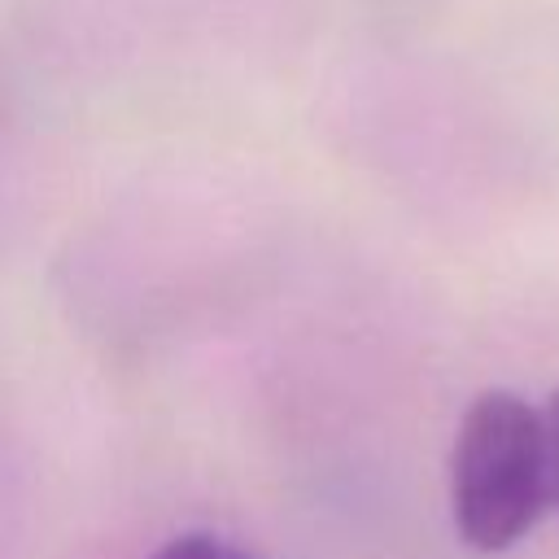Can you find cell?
Returning a JSON list of instances; mask_svg holds the SVG:
<instances>
[{
  "instance_id": "obj_2",
  "label": "cell",
  "mask_w": 559,
  "mask_h": 559,
  "mask_svg": "<svg viewBox=\"0 0 559 559\" xmlns=\"http://www.w3.org/2000/svg\"><path fill=\"white\" fill-rule=\"evenodd\" d=\"M153 559H249L240 546L214 537V533H179L153 550Z\"/></svg>"
},
{
  "instance_id": "obj_1",
  "label": "cell",
  "mask_w": 559,
  "mask_h": 559,
  "mask_svg": "<svg viewBox=\"0 0 559 559\" xmlns=\"http://www.w3.org/2000/svg\"><path fill=\"white\" fill-rule=\"evenodd\" d=\"M550 507L546 419L511 389H485L467 402L450 454V511L459 537L498 555L533 533Z\"/></svg>"
},
{
  "instance_id": "obj_3",
  "label": "cell",
  "mask_w": 559,
  "mask_h": 559,
  "mask_svg": "<svg viewBox=\"0 0 559 559\" xmlns=\"http://www.w3.org/2000/svg\"><path fill=\"white\" fill-rule=\"evenodd\" d=\"M542 419H546V454H550V507L559 511V389L546 397Z\"/></svg>"
}]
</instances>
